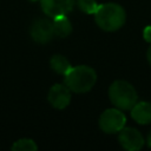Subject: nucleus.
I'll return each mask as SVG.
<instances>
[{
	"label": "nucleus",
	"mask_w": 151,
	"mask_h": 151,
	"mask_svg": "<svg viewBox=\"0 0 151 151\" xmlns=\"http://www.w3.org/2000/svg\"><path fill=\"white\" fill-rule=\"evenodd\" d=\"M109 97L112 104L120 110H131L138 99L134 87L124 80H116L111 84Z\"/></svg>",
	"instance_id": "obj_3"
},
{
	"label": "nucleus",
	"mask_w": 151,
	"mask_h": 151,
	"mask_svg": "<svg viewBox=\"0 0 151 151\" xmlns=\"http://www.w3.org/2000/svg\"><path fill=\"white\" fill-rule=\"evenodd\" d=\"M131 117L138 124H149L151 123V103L139 101L136 103L131 109Z\"/></svg>",
	"instance_id": "obj_9"
},
{
	"label": "nucleus",
	"mask_w": 151,
	"mask_h": 151,
	"mask_svg": "<svg viewBox=\"0 0 151 151\" xmlns=\"http://www.w3.org/2000/svg\"><path fill=\"white\" fill-rule=\"evenodd\" d=\"M147 145L151 147V133H150V136H149V138H147Z\"/></svg>",
	"instance_id": "obj_16"
},
{
	"label": "nucleus",
	"mask_w": 151,
	"mask_h": 151,
	"mask_svg": "<svg viewBox=\"0 0 151 151\" xmlns=\"http://www.w3.org/2000/svg\"><path fill=\"white\" fill-rule=\"evenodd\" d=\"M14 151H35L38 149L35 142L29 138H21L18 139L11 147Z\"/></svg>",
	"instance_id": "obj_12"
},
{
	"label": "nucleus",
	"mask_w": 151,
	"mask_h": 151,
	"mask_svg": "<svg viewBox=\"0 0 151 151\" xmlns=\"http://www.w3.org/2000/svg\"><path fill=\"white\" fill-rule=\"evenodd\" d=\"M97 81V74L93 68L85 65H79L65 74V85L76 93L90 91Z\"/></svg>",
	"instance_id": "obj_2"
},
{
	"label": "nucleus",
	"mask_w": 151,
	"mask_h": 151,
	"mask_svg": "<svg viewBox=\"0 0 151 151\" xmlns=\"http://www.w3.org/2000/svg\"><path fill=\"white\" fill-rule=\"evenodd\" d=\"M119 143L127 151H137L144 145L142 133L133 127H123L119 131Z\"/></svg>",
	"instance_id": "obj_7"
},
{
	"label": "nucleus",
	"mask_w": 151,
	"mask_h": 151,
	"mask_svg": "<svg viewBox=\"0 0 151 151\" xmlns=\"http://www.w3.org/2000/svg\"><path fill=\"white\" fill-rule=\"evenodd\" d=\"M126 123L125 114L118 109L105 110L99 118V126L106 133L119 132Z\"/></svg>",
	"instance_id": "obj_4"
},
{
	"label": "nucleus",
	"mask_w": 151,
	"mask_h": 151,
	"mask_svg": "<svg viewBox=\"0 0 151 151\" xmlns=\"http://www.w3.org/2000/svg\"><path fill=\"white\" fill-rule=\"evenodd\" d=\"M74 4L76 0H40V5L44 13L52 19L70 13Z\"/></svg>",
	"instance_id": "obj_6"
},
{
	"label": "nucleus",
	"mask_w": 151,
	"mask_h": 151,
	"mask_svg": "<svg viewBox=\"0 0 151 151\" xmlns=\"http://www.w3.org/2000/svg\"><path fill=\"white\" fill-rule=\"evenodd\" d=\"M77 6L86 14H94L99 5L96 2V0H77Z\"/></svg>",
	"instance_id": "obj_13"
},
{
	"label": "nucleus",
	"mask_w": 151,
	"mask_h": 151,
	"mask_svg": "<svg viewBox=\"0 0 151 151\" xmlns=\"http://www.w3.org/2000/svg\"><path fill=\"white\" fill-rule=\"evenodd\" d=\"M29 33L34 41L39 44H46L54 35L53 21L48 19H37L32 24L29 28Z\"/></svg>",
	"instance_id": "obj_5"
},
{
	"label": "nucleus",
	"mask_w": 151,
	"mask_h": 151,
	"mask_svg": "<svg viewBox=\"0 0 151 151\" xmlns=\"http://www.w3.org/2000/svg\"><path fill=\"white\" fill-rule=\"evenodd\" d=\"M53 27H54V35L59 38H65L70 35V33L72 32V24L66 15H59L53 18Z\"/></svg>",
	"instance_id": "obj_10"
},
{
	"label": "nucleus",
	"mask_w": 151,
	"mask_h": 151,
	"mask_svg": "<svg viewBox=\"0 0 151 151\" xmlns=\"http://www.w3.org/2000/svg\"><path fill=\"white\" fill-rule=\"evenodd\" d=\"M143 37L145 39V41L151 44V26H146L143 31Z\"/></svg>",
	"instance_id": "obj_14"
},
{
	"label": "nucleus",
	"mask_w": 151,
	"mask_h": 151,
	"mask_svg": "<svg viewBox=\"0 0 151 151\" xmlns=\"http://www.w3.org/2000/svg\"><path fill=\"white\" fill-rule=\"evenodd\" d=\"M47 99L53 107L65 109L71 101V90L65 84H55L50 88Z\"/></svg>",
	"instance_id": "obj_8"
},
{
	"label": "nucleus",
	"mask_w": 151,
	"mask_h": 151,
	"mask_svg": "<svg viewBox=\"0 0 151 151\" xmlns=\"http://www.w3.org/2000/svg\"><path fill=\"white\" fill-rule=\"evenodd\" d=\"M50 65H51V67H52L53 71H55L57 73L63 74V76H65V74L72 68V65L70 64V61H68L65 57H63V55H60V54L53 55V57L51 58Z\"/></svg>",
	"instance_id": "obj_11"
},
{
	"label": "nucleus",
	"mask_w": 151,
	"mask_h": 151,
	"mask_svg": "<svg viewBox=\"0 0 151 151\" xmlns=\"http://www.w3.org/2000/svg\"><path fill=\"white\" fill-rule=\"evenodd\" d=\"M31 1H37V0H31Z\"/></svg>",
	"instance_id": "obj_17"
},
{
	"label": "nucleus",
	"mask_w": 151,
	"mask_h": 151,
	"mask_svg": "<svg viewBox=\"0 0 151 151\" xmlns=\"http://www.w3.org/2000/svg\"><path fill=\"white\" fill-rule=\"evenodd\" d=\"M97 25L107 32L119 29L125 22V11L118 4H103L98 6L94 13Z\"/></svg>",
	"instance_id": "obj_1"
},
{
	"label": "nucleus",
	"mask_w": 151,
	"mask_h": 151,
	"mask_svg": "<svg viewBox=\"0 0 151 151\" xmlns=\"http://www.w3.org/2000/svg\"><path fill=\"white\" fill-rule=\"evenodd\" d=\"M147 60H149V63H150V65H151V46H150L149 50H147Z\"/></svg>",
	"instance_id": "obj_15"
}]
</instances>
